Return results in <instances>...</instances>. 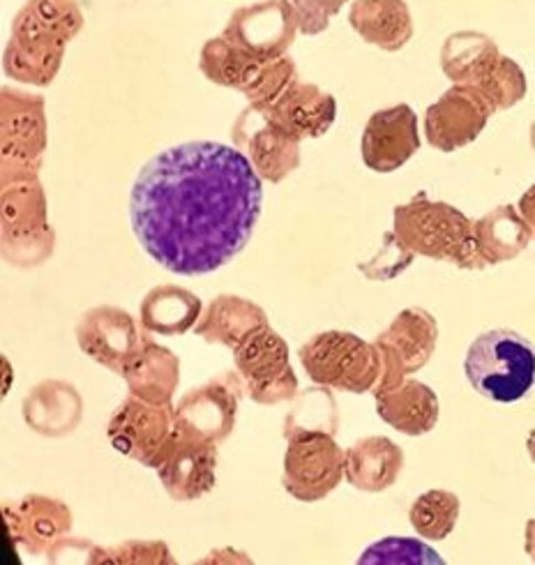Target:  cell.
Instances as JSON below:
<instances>
[{
    "label": "cell",
    "mask_w": 535,
    "mask_h": 565,
    "mask_svg": "<svg viewBox=\"0 0 535 565\" xmlns=\"http://www.w3.org/2000/svg\"><path fill=\"white\" fill-rule=\"evenodd\" d=\"M261 201V175L238 148L190 141L143 164L130 220L152 262L194 277L220 270L245 249Z\"/></svg>",
    "instance_id": "cell-1"
},
{
    "label": "cell",
    "mask_w": 535,
    "mask_h": 565,
    "mask_svg": "<svg viewBox=\"0 0 535 565\" xmlns=\"http://www.w3.org/2000/svg\"><path fill=\"white\" fill-rule=\"evenodd\" d=\"M84 21L76 0H29L12 21L3 54L6 74L38 88L54 84L65 49L82 33Z\"/></svg>",
    "instance_id": "cell-2"
},
{
    "label": "cell",
    "mask_w": 535,
    "mask_h": 565,
    "mask_svg": "<svg viewBox=\"0 0 535 565\" xmlns=\"http://www.w3.org/2000/svg\"><path fill=\"white\" fill-rule=\"evenodd\" d=\"M397 238L416 256L448 262L464 270H482L488 264L475 245L473 220L446 201H431L418 194L393 213Z\"/></svg>",
    "instance_id": "cell-3"
},
{
    "label": "cell",
    "mask_w": 535,
    "mask_h": 565,
    "mask_svg": "<svg viewBox=\"0 0 535 565\" xmlns=\"http://www.w3.org/2000/svg\"><path fill=\"white\" fill-rule=\"evenodd\" d=\"M464 374L478 395L501 404L520 402L535 385V347L515 330H488L469 347Z\"/></svg>",
    "instance_id": "cell-4"
},
{
    "label": "cell",
    "mask_w": 535,
    "mask_h": 565,
    "mask_svg": "<svg viewBox=\"0 0 535 565\" xmlns=\"http://www.w3.org/2000/svg\"><path fill=\"white\" fill-rule=\"evenodd\" d=\"M298 355L317 385L351 395L372 393L381 374L376 344L346 330L319 332L300 347Z\"/></svg>",
    "instance_id": "cell-5"
},
{
    "label": "cell",
    "mask_w": 535,
    "mask_h": 565,
    "mask_svg": "<svg viewBox=\"0 0 535 565\" xmlns=\"http://www.w3.org/2000/svg\"><path fill=\"white\" fill-rule=\"evenodd\" d=\"M46 194L40 178L3 183L0 201V231H3L6 262L21 268H33L46 262L54 252V231L49 226Z\"/></svg>",
    "instance_id": "cell-6"
},
{
    "label": "cell",
    "mask_w": 535,
    "mask_h": 565,
    "mask_svg": "<svg viewBox=\"0 0 535 565\" xmlns=\"http://www.w3.org/2000/svg\"><path fill=\"white\" fill-rule=\"evenodd\" d=\"M0 148L3 183L40 178L46 152V107L42 95L3 88L0 95Z\"/></svg>",
    "instance_id": "cell-7"
},
{
    "label": "cell",
    "mask_w": 535,
    "mask_h": 565,
    "mask_svg": "<svg viewBox=\"0 0 535 565\" xmlns=\"http://www.w3.org/2000/svg\"><path fill=\"white\" fill-rule=\"evenodd\" d=\"M285 490L300 503H317L338 490L346 478V450L338 446L335 434L298 431L287 436Z\"/></svg>",
    "instance_id": "cell-8"
},
{
    "label": "cell",
    "mask_w": 535,
    "mask_h": 565,
    "mask_svg": "<svg viewBox=\"0 0 535 565\" xmlns=\"http://www.w3.org/2000/svg\"><path fill=\"white\" fill-rule=\"evenodd\" d=\"M236 148L252 162L261 181L282 183L300 167V139L268 107L249 105L232 127Z\"/></svg>",
    "instance_id": "cell-9"
},
{
    "label": "cell",
    "mask_w": 535,
    "mask_h": 565,
    "mask_svg": "<svg viewBox=\"0 0 535 565\" xmlns=\"http://www.w3.org/2000/svg\"><path fill=\"white\" fill-rule=\"evenodd\" d=\"M173 431V404H152L135 395L120 402L107 425L111 446L120 455L135 459L137 465L148 469H158L162 452L167 450Z\"/></svg>",
    "instance_id": "cell-10"
},
{
    "label": "cell",
    "mask_w": 535,
    "mask_h": 565,
    "mask_svg": "<svg viewBox=\"0 0 535 565\" xmlns=\"http://www.w3.org/2000/svg\"><path fill=\"white\" fill-rule=\"evenodd\" d=\"M236 353V372L247 395L264 406L298 397V376L289 361V347L268 326L249 338Z\"/></svg>",
    "instance_id": "cell-11"
},
{
    "label": "cell",
    "mask_w": 535,
    "mask_h": 565,
    "mask_svg": "<svg viewBox=\"0 0 535 565\" xmlns=\"http://www.w3.org/2000/svg\"><path fill=\"white\" fill-rule=\"evenodd\" d=\"M217 444L175 425V431L158 465L160 482L173 501L206 497L217 480Z\"/></svg>",
    "instance_id": "cell-12"
},
{
    "label": "cell",
    "mask_w": 535,
    "mask_h": 565,
    "mask_svg": "<svg viewBox=\"0 0 535 565\" xmlns=\"http://www.w3.org/2000/svg\"><path fill=\"white\" fill-rule=\"evenodd\" d=\"M496 111L473 86L452 84L435 105L425 111V139L441 152H454L471 146Z\"/></svg>",
    "instance_id": "cell-13"
},
{
    "label": "cell",
    "mask_w": 535,
    "mask_h": 565,
    "mask_svg": "<svg viewBox=\"0 0 535 565\" xmlns=\"http://www.w3.org/2000/svg\"><path fill=\"white\" fill-rule=\"evenodd\" d=\"M245 393L240 374L224 372L181 397L175 404V425L220 444L234 431Z\"/></svg>",
    "instance_id": "cell-14"
},
{
    "label": "cell",
    "mask_w": 535,
    "mask_h": 565,
    "mask_svg": "<svg viewBox=\"0 0 535 565\" xmlns=\"http://www.w3.org/2000/svg\"><path fill=\"white\" fill-rule=\"evenodd\" d=\"M298 33L296 19L285 0H261L232 14L224 25V38L257 61L287 56Z\"/></svg>",
    "instance_id": "cell-15"
},
{
    "label": "cell",
    "mask_w": 535,
    "mask_h": 565,
    "mask_svg": "<svg viewBox=\"0 0 535 565\" xmlns=\"http://www.w3.org/2000/svg\"><path fill=\"white\" fill-rule=\"evenodd\" d=\"M76 344L114 374H122L127 361L139 349L143 332H139L135 317L114 305H99L84 312L76 321Z\"/></svg>",
    "instance_id": "cell-16"
},
{
    "label": "cell",
    "mask_w": 535,
    "mask_h": 565,
    "mask_svg": "<svg viewBox=\"0 0 535 565\" xmlns=\"http://www.w3.org/2000/svg\"><path fill=\"white\" fill-rule=\"evenodd\" d=\"M420 150L418 116L409 105L381 109L370 116L361 139V156L374 173H393Z\"/></svg>",
    "instance_id": "cell-17"
},
{
    "label": "cell",
    "mask_w": 535,
    "mask_h": 565,
    "mask_svg": "<svg viewBox=\"0 0 535 565\" xmlns=\"http://www.w3.org/2000/svg\"><path fill=\"white\" fill-rule=\"evenodd\" d=\"M3 512L14 547L33 556H49L72 531V510L58 499L29 494L8 501Z\"/></svg>",
    "instance_id": "cell-18"
},
{
    "label": "cell",
    "mask_w": 535,
    "mask_h": 565,
    "mask_svg": "<svg viewBox=\"0 0 535 565\" xmlns=\"http://www.w3.org/2000/svg\"><path fill=\"white\" fill-rule=\"evenodd\" d=\"M120 376L130 395L152 404H171L181 383V361L173 351L152 340L150 332H143L139 349L127 361Z\"/></svg>",
    "instance_id": "cell-19"
},
{
    "label": "cell",
    "mask_w": 535,
    "mask_h": 565,
    "mask_svg": "<svg viewBox=\"0 0 535 565\" xmlns=\"http://www.w3.org/2000/svg\"><path fill=\"white\" fill-rule=\"evenodd\" d=\"M268 326V315L257 302L240 296H217L201 315L194 335L208 344L238 351L249 338Z\"/></svg>",
    "instance_id": "cell-20"
},
{
    "label": "cell",
    "mask_w": 535,
    "mask_h": 565,
    "mask_svg": "<svg viewBox=\"0 0 535 565\" xmlns=\"http://www.w3.org/2000/svg\"><path fill=\"white\" fill-rule=\"evenodd\" d=\"M374 399L378 418L406 436H422L439 425V397L427 383L416 379L406 376L397 388Z\"/></svg>",
    "instance_id": "cell-21"
},
{
    "label": "cell",
    "mask_w": 535,
    "mask_h": 565,
    "mask_svg": "<svg viewBox=\"0 0 535 565\" xmlns=\"http://www.w3.org/2000/svg\"><path fill=\"white\" fill-rule=\"evenodd\" d=\"M404 471V450L388 436H367L346 450V482L355 490L378 494L397 482Z\"/></svg>",
    "instance_id": "cell-22"
},
{
    "label": "cell",
    "mask_w": 535,
    "mask_h": 565,
    "mask_svg": "<svg viewBox=\"0 0 535 565\" xmlns=\"http://www.w3.org/2000/svg\"><path fill=\"white\" fill-rule=\"evenodd\" d=\"M272 116L282 122L300 141L328 135L338 118L335 97L314 84L296 82L270 107Z\"/></svg>",
    "instance_id": "cell-23"
},
{
    "label": "cell",
    "mask_w": 535,
    "mask_h": 565,
    "mask_svg": "<svg viewBox=\"0 0 535 565\" xmlns=\"http://www.w3.org/2000/svg\"><path fill=\"white\" fill-rule=\"evenodd\" d=\"M349 23L367 44L384 51H399L414 38L411 10L404 0H353Z\"/></svg>",
    "instance_id": "cell-24"
},
{
    "label": "cell",
    "mask_w": 535,
    "mask_h": 565,
    "mask_svg": "<svg viewBox=\"0 0 535 565\" xmlns=\"http://www.w3.org/2000/svg\"><path fill=\"white\" fill-rule=\"evenodd\" d=\"M376 344L390 349L406 370V374L420 372L437 351L439 323L422 307H409L402 310L390 326L376 335Z\"/></svg>",
    "instance_id": "cell-25"
},
{
    "label": "cell",
    "mask_w": 535,
    "mask_h": 565,
    "mask_svg": "<svg viewBox=\"0 0 535 565\" xmlns=\"http://www.w3.org/2000/svg\"><path fill=\"white\" fill-rule=\"evenodd\" d=\"M84 416V402L74 385L63 381H46L35 385L23 399V420L38 434L63 436L76 429Z\"/></svg>",
    "instance_id": "cell-26"
},
{
    "label": "cell",
    "mask_w": 535,
    "mask_h": 565,
    "mask_svg": "<svg viewBox=\"0 0 535 565\" xmlns=\"http://www.w3.org/2000/svg\"><path fill=\"white\" fill-rule=\"evenodd\" d=\"M203 312V302L196 294L183 287H156L146 294L139 307V321L150 335H185L196 328Z\"/></svg>",
    "instance_id": "cell-27"
},
{
    "label": "cell",
    "mask_w": 535,
    "mask_h": 565,
    "mask_svg": "<svg viewBox=\"0 0 535 565\" xmlns=\"http://www.w3.org/2000/svg\"><path fill=\"white\" fill-rule=\"evenodd\" d=\"M473 234L482 262L488 266L517 259L533 241L531 226L515 205H499V209L475 220Z\"/></svg>",
    "instance_id": "cell-28"
},
{
    "label": "cell",
    "mask_w": 535,
    "mask_h": 565,
    "mask_svg": "<svg viewBox=\"0 0 535 565\" xmlns=\"http://www.w3.org/2000/svg\"><path fill=\"white\" fill-rule=\"evenodd\" d=\"M496 42L475 31L452 33L441 46V70L452 84L475 86L499 61Z\"/></svg>",
    "instance_id": "cell-29"
},
{
    "label": "cell",
    "mask_w": 535,
    "mask_h": 565,
    "mask_svg": "<svg viewBox=\"0 0 535 565\" xmlns=\"http://www.w3.org/2000/svg\"><path fill=\"white\" fill-rule=\"evenodd\" d=\"M266 61L247 56L224 35L208 40L201 49L199 67L208 82L245 93Z\"/></svg>",
    "instance_id": "cell-30"
},
{
    "label": "cell",
    "mask_w": 535,
    "mask_h": 565,
    "mask_svg": "<svg viewBox=\"0 0 535 565\" xmlns=\"http://www.w3.org/2000/svg\"><path fill=\"white\" fill-rule=\"evenodd\" d=\"M460 497L448 490H429L409 508V522L425 541H446L460 520Z\"/></svg>",
    "instance_id": "cell-31"
},
{
    "label": "cell",
    "mask_w": 535,
    "mask_h": 565,
    "mask_svg": "<svg viewBox=\"0 0 535 565\" xmlns=\"http://www.w3.org/2000/svg\"><path fill=\"white\" fill-rule=\"evenodd\" d=\"M338 404L335 397L325 391V385L312 388L310 393L298 395L291 414L285 420V436L298 431H338Z\"/></svg>",
    "instance_id": "cell-32"
},
{
    "label": "cell",
    "mask_w": 535,
    "mask_h": 565,
    "mask_svg": "<svg viewBox=\"0 0 535 565\" xmlns=\"http://www.w3.org/2000/svg\"><path fill=\"white\" fill-rule=\"evenodd\" d=\"M473 88L480 90V95L490 102V107L494 111H505L520 105L528 86L524 70L513 58L499 56V61Z\"/></svg>",
    "instance_id": "cell-33"
},
{
    "label": "cell",
    "mask_w": 535,
    "mask_h": 565,
    "mask_svg": "<svg viewBox=\"0 0 535 565\" xmlns=\"http://www.w3.org/2000/svg\"><path fill=\"white\" fill-rule=\"evenodd\" d=\"M296 82H298V67L293 58L287 54L282 58L266 61L243 95L247 97L249 105L270 109Z\"/></svg>",
    "instance_id": "cell-34"
},
{
    "label": "cell",
    "mask_w": 535,
    "mask_h": 565,
    "mask_svg": "<svg viewBox=\"0 0 535 565\" xmlns=\"http://www.w3.org/2000/svg\"><path fill=\"white\" fill-rule=\"evenodd\" d=\"M361 565L372 563H443L439 552L427 547L425 543L416 541V537H384L381 543L370 545L361 556Z\"/></svg>",
    "instance_id": "cell-35"
},
{
    "label": "cell",
    "mask_w": 535,
    "mask_h": 565,
    "mask_svg": "<svg viewBox=\"0 0 535 565\" xmlns=\"http://www.w3.org/2000/svg\"><path fill=\"white\" fill-rule=\"evenodd\" d=\"M90 563H175L167 543L160 541H130L111 550H93Z\"/></svg>",
    "instance_id": "cell-36"
},
{
    "label": "cell",
    "mask_w": 535,
    "mask_h": 565,
    "mask_svg": "<svg viewBox=\"0 0 535 565\" xmlns=\"http://www.w3.org/2000/svg\"><path fill=\"white\" fill-rule=\"evenodd\" d=\"M414 252L409 247H404V243L397 238L395 231H390V234L384 236V247L378 249V254L374 256V259L370 264H363L359 266L361 273L370 279H393L395 275H399L402 270H406L411 266L414 262Z\"/></svg>",
    "instance_id": "cell-37"
},
{
    "label": "cell",
    "mask_w": 535,
    "mask_h": 565,
    "mask_svg": "<svg viewBox=\"0 0 535 565\" xmlns=\"http://www.w3.org/2000/svg\"><path fill=\"white\" fill-rule=\"evenodd\" d=\"M302 35H321L349 0H285Z\"/></svg>",
    "instance_id": "cell-38"
},
{
    "label": "cell",
    "mask_w": 535,
    "mask_h": 565,
    "mask_svg": "<svg viewBox=\"0 0 535 565\" xmlns=\"http://www.w3.org/2000/svg\"><path fill=\"white\" fill-rule=\"evenodd\" d=\"M517 209H520L522 217L526 220V224L531 226V234H533V241H535V185H531V188L522 194V199H520V203H517Z\"/></svg>",
    "instance_id": "cell-39"
},
{
    "label": "cell",
    "mask_w": 535,
    "mask_h": 565,
    "mask_svg": "<svg viewBox=\"0 0 535 565\" xmlns=\"http://www.w3.org/2000/svg\"><path fill=\"white\" fill-rule=\"evenodd\" d=\"M524 550L528 558L535 563V518L526 522V533H524Z\"/></svg>",
    "instance_id": "cell-40"
},
{
    "label": "cell",
    "mask_w": 535,
    "mask_h": 565,
    "mask_svg": "<svg viewBox=\"0 0 535 565\" xmlns=\"http://www.w3.org/2000/svg\"><path fill=\"white\" fill-rule=\"evenodd\" d=\"M526 452H528V457L535 461V427L528 431V436H526Z\"/></svg>",
    "instance_id": "cell-41"
},
{
    "label": "cell",
    "mask_w": 535,
    "mask_h": 565,
    "mask_svg": "<svg viewBox=\"0 0 535 565\" xmlns=\"http://www.w3.org/2000/svg\"><path fill=\"white\" fill-rule=\"evenodd\" d=\"M531 141H533V146H535V125H533V132H531Z\"/></svg>",
    "instance_id": "cell-42"
}]
</instances>
